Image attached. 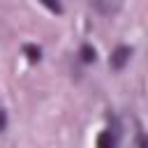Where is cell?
Returning a JSON list of instances; mask_svg holds the SVG:
<instances>
[{
  "label": "cell",
  "instance_id": "3",
  "mask_svg": "<svg viewBox=\"0 0 148 148\" xmlns=\"http://www.w3.org/2000/svg\"><path fill=\"white\" fill-rule=\"evenodd\" d=\"M79 53H81V60H83V62H92V60H95V49H92L90 44H83Z\"/></svg>",
  "mask_w": 148,
  "mask_h": 148
},
{
  "label": "cell",
  "instance_id": "4",
  "mask_svg": "<svg viewBox=\"0 0 148 148\" xmlns=\"http://www.w3.org/2000/svg\"><path fill=\"white\" fill-rule=\"evenodd\" d=\"M23 51L28 53V58H30V60H39V56H42V51H39L37 46H32V44H25V46H23Z\"/></svg>",
  "mask_w": 148,
  "mask_h": 148
},
{
  "label": "cell",
  "instance_id": "2",
  "mask_svg": "<svg viewBox=\"0 0 148 148\" xmlns=\"http://www.w3.org/2000/svg\"><path fill=\"white\" fill-rule=\"evenodd\" d=\"M97 143L102 146V148H113V146H118V134H111V130H106V132H102L99 136H97Z\"/></svg>",
  "mask_w": 148,
  "mask_h": 148
},
{
  "label": "cell",
  "instance_id": "5",
  "mask_svg": "<svg viewBox=\"0 0 148 148\" xmlns=\"http://www.w3.org/2000/svg\"><path fill=\"white\" fill-rule=\"evenodd\" d=\"M42 2H44V5L49 7V9H53V12H58V14L62 12V7H60V2H58V0H42Z\"/></svg>",
  "mask_w": 148,
  "mask_h": 148
},
{
  "label": "cell",
  "instance_id": "1",
  "mask_svg": "<svg viewBox=\"0 0 148 148\" xmlns=\"http://www.w3.org/2000/svg\"><path fill=\"white\" fill-rule=\"evenodd\" d=\"M130 58H132V49H130V46H125V44H120V46H116V49L111 51L109 65H111L113 69H123V67L130 62Z\"/></svg>",
  "mask_w": 148,
  "mask_h": 148
},
{
  "label": "cell",
  "instance_id": "6",
  "mask_svg": "<svg viewBox=\"0 0 148 148\" xmlns=\"http://www.w3.org/2000/svg\"><path fill=\"white\" fill-rule=\"evenodd\" d=\"M5 127H7V116H5V111L0 109V132H5Z\"/></svg>",
  "mask_w": 148,
  "mask_h": 148
}]
</instances>
